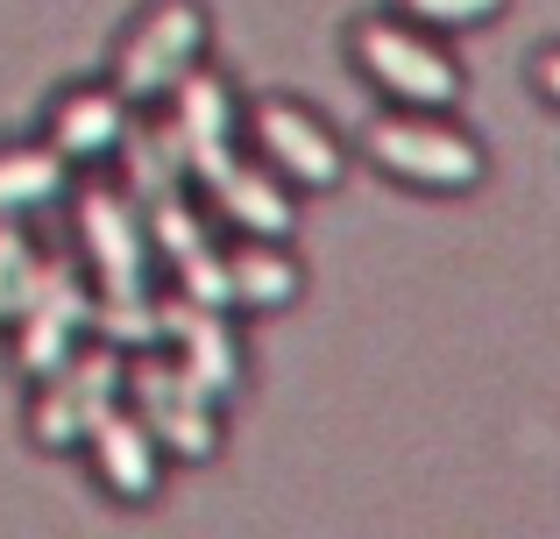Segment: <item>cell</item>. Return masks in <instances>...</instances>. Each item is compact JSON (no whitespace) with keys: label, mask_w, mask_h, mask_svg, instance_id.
Instances as JSON below:
<instances>
[{"label":"cell","mask_w":560,"mask_h":539,"mask_svg":"<svg viewBox=\"0 0 560 539\" xmlns=\"http://www.w3.org/2000/svg\"><path fill=\"white\" fill-rule=\"evenodd\" d=\"M348 57H355V71L390 107H411V114H447L468 85L447 43H440L433 28L405 22V14H370V22H355L348 28Z\"/></svg>","instance_id":"1"},{"label":"cell","mask_w":560,"mask_h":539,"mask_svg":"<svg viewBox=\"0 0 560 539\" xmlns=\"http://www.w3.org/2000/svg\"><path fill=\"white\" fill-rule=\"evenodd\" d=\"M362 156L383 171V178L411 185V192H476L482 171H490V156H482V142L468 136V128H454L447 114H411V107H390L370 121V136H362Z\"/></svg>","instance_id":"2"},{"label":"cell","mask_w":560,"mask_h":539,"mask_svg":"<svg viewBox=\"0 0 560 539\" xmlns=\"http://www.w3.org/2000/svg\"><path fill=\"white\" fill-rule=\"evenodd\" d=\"M206 36H213V22H206L199 0H150L136 14V28L121 36V50H114V93L121 99H171L199 71Z\"/></svg>","instance_id":"3"},{"label":"cell","mask_w":560,"mask_h":539,"mask_svg":"<svg viewBox=\"0 0 560 539\" xmlns=\"http://www.w3.org/2000/svg\"><path fill=\"white\" fill-rule=\"evenodd\" d=\"M248 142H256V156L291 192H334V185L348 178L341 136H334L313 107H299V99H262V107L248 114Z\"/></svg>","instance_id":"4"},{"label":"cell","mask_w":560,"mask_h":539,"mask_svg":"<svg viewBox=\"0 0 560 539\" xmlns=\"http://www.w3.org/2000/svg\"><path fill=\"white\" fill-rule=\"evenodd\" d=\"M206 178V199H213V213L228 227H242L248 242H284L291 235V185L277 178L262 156H213V164L199 171Z\"/></svg>","instance_id":"5"},{"label":"cell","mask_w":560,"mask_h":539,"mask_svg":"<svg viewBox=\"0 0 560 539\" xmlns=\"http://www.w3.org/2000/svg\"><path fill=\"white\" fill-rule=\"evenodd\" d=\"M121 142H128V99L107 93V85L65 93V107L50 114V150L71 156V164H107Z\"/></svg>","instance_id":"6"},{"label":"cell","mask_w":560,"mask_h":539,"mask_svg":"<svg viewBox=\"0 0 560 539\" xmlns=\"http://www.w3.org/2000/svg\"><path fill=\"white\" fill-rule=\"evenodd\" d=\"M178 142L191 150V164H213V156H228V136H234V99L220 79H206V71H191V79L178 85Z\"/></svg>","instance_id":"7"},{"label":"cell","mask_w":560,"mask_h":539,"mask_svg":"<svg viewBox=\"0 0 560 539\" xmlns=\"http://www.w3.org/2000/svg\"><path fill=\"white\" fill-rule=\"evenodd\" d=\"M299 298V263H291L277 242H248L228 256V305H256V313H270V305H291Z\"/></svg>","instance_id":"8"},{"label":"cell","mask_w":560,"mask_h":539,"mask_svg":"<svg viewBox=\"0 0 560 539\" xmlns=\"http://www.w3.org/2000/svg\"><path fill=\"white\" fill-rule=\"evenodd\" d=\"M65 192V156L57 150H0V221L36 213Z\"/></svg>","instance_id":"9"},{"label":"cell","mask_w":560,"mask_h":539,"mask_svg":"<svg viewBox=\"0 0 560 539\" xmlns=\"http://www.w3.org/2000/svg\"><path fill=\"white\" fill-rule=\"evenodd\" d=\"M85 242H93V256L107 263V277H136L142 242H136V221H128V199L85 192Z\"/></svg>","instance_id":"10"},{"label":"cell","mask_w":560,"mask_h":539,"mask_svg":"<svg viewBox=\"0 0 560 539\" xmlns=\"http://www.w3.org/2000/svg\"><path fill=\"white\" fill-rule=\"evenodd\" d=\"M36 284H43V263H36V249H28V235L0 221V319H22V305L36 298Z\"/></svg>","instance_id":"11"},{"label":"cell","mask_w":560,"mask_h":539,"mask_svg":"<svg viewBox=\"0 0 560 539\" xmlns=\"http://www.w3.org/2000/svg\"><path fill=\"white\" fill-rule=\"evenodd\" d=\"M511 0H390V14H405V22L433 28V36H462V28H482L497 22Z\"/></svg>","instance_id":"12"},{"label":"cell","mask_w":560,"mask_h":539,"mask_svg":"<svg viewBox=\"0 0 560 539\" xmlns=\"http://www.w3.org/2000/svg\"><path fill=\"white\" fill-rule=\"evenodd\" d=\"M150 433L136 419H100V461H107V483H128V490H150V455H142Z\"/></svg>","instance_id":"13"},{"label":"cell","mask_w":560,"mask_h":539,"mask_svg":"<svg viewBox=\"0 0 560 539\" xmlns=\"http://www.w3.org/2000/svg\"><path fill=\"white\" fill-rule=\"evenodd\" d=\"M533 85H539V93H547L553 107H560V43H553V50H539V65H533Z\"/></svg>","instance_id":"14"}]
</instances>
